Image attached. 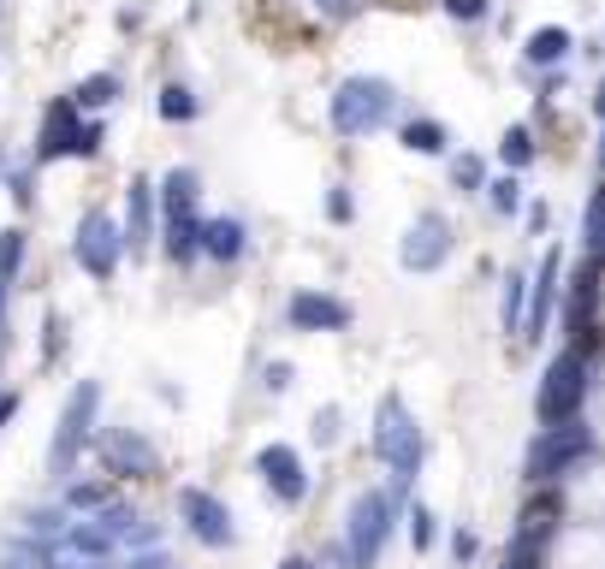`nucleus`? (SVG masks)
Returning <instances> with one entry per match:
<instances>
[{
  "instance_id": "32",
  "label": "nucleus",
  "mask_w": 605,
  "mask_h": 569,
  "mask_svg": "<svg viewBox=\"0 0 605 569\" xmlns=\"http://www.w3.org/2000/svg\"><path fill=\"white\" fill-rule=\"evenodd\" d=\"M7 569H48V551H42V546H19V551L7 558Z\"/></svg>"
},
{
  "instance_id": "10",
  "label": "nucleus",
  "mask_w": 605,
  "mask_h": 569,
  "mask_svg": "<svg viewBox=\"0 0 605 569\" xmlns=\"http://www.w3.org/2000/svg\"><path fill=\"white\" fill-rule=\"evenodd\" d=\"M179 510H184V522H190V534H196L202 546H232V540H238V534H232V510L220 505L214 492L184 487V492H179Z\"/></svg>"
},
{
  "instance_id": "36",
  "label": "nucleus",
  "mask_w": 605,
  "mask_h": 569,
  "mask_svg": "<svg viewBox=\"0 0 605 569\" xmlns=\"http://www.w3.org/2000/svg\"><path fill=\"white\" fill-rule=\"evenodd\" d=\"M60 344H65V321L48 315V356H60Z\"/></svg>"
},
{
  "instance_id": "30",
  "label": "nucleus",
  "mask_w": 605,
  "mask_h": 569,
  "mask_svg": "<svg viewBox=\"0 0 605 569\" xmlns=\"http://www.w3.org/2000/svg\"><path fill=\"white\" fill-rule=\"evenodd\" d=\"M516 202H523V184H516V179H498V184H493V209H498V214H511Z\"/></svg>"
},
{
  "instance_id": "13",
  "label": "nucleus",
  "mask_w": 605,
  "mask_h": 569,
  "mask_svg": "<svg viewBox=\"0 0 605 569\" xmlns=\"http://www.w3.org/2000/svg\"><path fill=\"white\" fill-rule=\"evenodd\" d=\"M78 131H83V119L72 108V95L54 101L42 119V136H37V161H60V154H78Z\"/></svg>"
},
{
  "instance_id": "28",
  "label": "nucleus",
  "mask_w": 605,
  "mask_h": 569,
  "mask_svg": "<svg viewBox=\"0 0 605 569\" xmlns=\"http://www.w3.org/2000/svg\"><path fill=\"white\" fill-rule=\"evenodd\" d=\"M523 273H511V280H505V326H516V321H523Z\"/></svg>"
},
{
  "instance_id": "41",
  "label": "nucleus",
  "mask_w": 605,
  "mask_h": 569,
  "mask_svg": "<svg viewBox=\"0 0 605 569\" xmlns=\"http://www.w3.org/2000/svg\"><path fill=\"white\" fill-rule=\"evenodd\" d=\"M0 315H7V280H0Z\"/></svg>"
},
{
  "instance_id": "33",
  "label": "nucleus",
  "mask_w": 605,
  "mask_h": 569,
  "mask_svg": "<svg viewBox=\"0 0 605 569\" xmlns=\"http://www.w3.org/2000/svg\"><path fill=\"white\" fill-rule=\"evenodd\" d=\"M452 172H457V184H463V190H475V184H481V154H457V166H452Z\"/></svg>"
},
{
  "instance_id": "1",
  "label": "nucleus",
  "mask_w": 605,
  "mask_h": 569,
  "mask_svg": "<svg viewBox=\"0 0 605 569\" xmlns=\"http://www.w3.org/2000/svg\"><path fill=\"white\" fill-rule=\"evenodd\" d=\"M397 108V90L386 78H344L333 90V131L339 136H369L392 119Z\"/></svg>"
},
{
  "instance_id": "40",
  "label": "nucleus",
  "mask_w": 605,
  "mask_h": 569,
  "mask_svg": "<svg viewBox=\"0 0 605 569\" xmlns=\"http://www.w3.org/2000/svg\"><path fill=\"white\" fill-rule=\"evenodd\" d=\"M321 7H326V12H344V7H351V0H321Z\"/></svg>"
},
{
  "instance_id": "22",
  "label": "nucleus",
  "mask_w": 605,
  "mask_h": 569,
  "mask_svg": "<svg viewBox=\"0 0 605 569\" xmlns=\"http://www.w3.org/2000/svg\"><path fill=\"white\" fill-rule=\"evenodd\" d=\"M161 119H172V125L196 119V95H190L184 83H167V90H161Z\"/></svg>"
},
{
  "instance_id": "35",
  "label": "nucleus",
  "mask_w": 605,
  "mask_h": 569,
  "mask_svg": "<svg viewBox=\"0 0 605 569\" xmlns=\"http://www.w3.org/2000/svg\"><path fill=\"white\" fill-rule=\"evenodd\" d=\"M12 416H19V392H12V386H0V427H7Z\"/></svg>"
},
{
  "instance_id": "29",
  "label": "nucleus",
  "mask_w": 605,
  "mask_h": 569,
  "mask_svg": "<svg viewBox=\"0 0 605 569\" xmlns=\"http://www.w3.org/2000/svg\"><path fill=\"white\" fill-rule=\"evenodd\" d=\"M445 12H452L457 24H475V19H487V0H440Z\"/></svg>"
},
{
  "instance_id": "26",
  "label": "nucleus",
  "mask_w": 605,
  "mask_h": 569,
  "mask_svg": "<svg viewBox=\"0 0 605 569\" xmlns=\"http://www.w3.org/2000/svg\"><path fill=\"white\" fill-rule=\"evenodd\" d=\"M410 540H416V551H427V546H434V510H410Z\"/></svg>"
},
{
  "instance_id": "34",
  "label": "nucleus",
  "mask_w": 605,
  "mask_h": 569,
  "mask_svg": "<svg viewBox=\"0 0 605 569\" xmlns=\"http://www.w3.org/2000/svg\"><path fill=\"white\" fill-rule=\"evenodd\" d=\"M291 386V362H268V392H285Z\"/></svg>"
},
{
  "instance_id": "9",
  "label": "nucleus",
  "mask_w": 605,
  "mask_h": 569,
  "mask_svg": "<svg viewBox=\"0 0 605 569\" xmlns=\"http://www.w3.org/2000/svg\"><path fill=\"white\" fill-rule=\"evenodd\" d=\"M255 475L268 480V492L280 498V505H303L309 498V469L291 445H262V451H255Z\"/></svg>"
},
{
  "instance_id": "23",
  "label": "nucleus",
  "mask_w": 605,
  "mask_h": 569,
  "mask_svg": "<svg viewBox=\"0 0 605 569\" xmlns=\"http://www.w3.org/2000/svg\"><path fill=\"white\" fill-rule=\"evenodd\" d=\"M19 262H24V232L12 226V232H0V280L12 285V273H19Z\"/></svg>"
},
{
  "instance_id": "14",
  "label": "nucleus",
  "mask_w": 605,
  "mask_h": 569,
  "mask_svg": "<svg viewBox=\"0 0 605 569\" xmlns=\"http://www.w3.org/2000/svg\"><path fill=\"white\" fill-rule=\"evenodd\" d=\"M101 451H108L113 475H149L154 469V451L137 434H108V439H101Z\"/></svg>"
},
{
  "instance_id": "5",
  "label": "nucleus",
  "mask_w": 605,
  "mask_h": 569,
  "mask_svg": "<svg viewBox=\"0 0 605 569\" xmlns=\"http://www.w3.org/2000/svg\"><path fill=\"white\" fill-rule=\"evenodd\" d=\"M95 409H101V386H95V379H83L72 398H65V409H60V434H54V451H48V469H54V475L72 469L78 451L90 445V434H95Z\"/></svg>"
},
{
  "instance_id": "39",
  "label": "nucleus",
  "mask_w": 605,
  "mask_h": 569,
  "mask_svg": "<svg viewBox=\"0 0 605 569\" xmlns=\"http://www.w3.org/2000/svg\"><path fill=\"white\" fill-rule=\"evenodd\" d=\"M280 569H315V563H309V558H285Z\"/></svg>"
},
{
  "instance_id": "19",
  "label": "nucleus",
  "mask_w": 605,
  "mask_h": 569,
  "mask_svg": "<svg viewBox=\"0 0 605 569\" xmlns=\"http://www.w3.org/2000/svg\"><path fill=\"white\" fill-rule=\"evenodd\" d=\"M523 54H528V65H558V60L569 54V30H558V24H541V30L528 37V48H523Z\"/></svg>"
},
{
  "instance_id": "24",
  "label": "nucleus",
  "mask_w": 605,
  "mask_h": 569,
  "mask_svg": "<svg viewBox=\"0 0 605 569\" xmlns=\"http://www.w3.org/2000/svg\"><path fill=\"white\" fill-rule=\"evenodd\" d=\"M582 232H587V250H605V184L594 190V202H587V220H582Z\"/></svg>"
},
{
  "instance_id": "16",
  "label": "nucleus",
  "mask_w": 605,
  "mask_h": 569,
  "mask_svg": "<svg viewBox=\"0 0 605 569\" xmlns=\"http://www.w3.org/2000/svg\"><path fill=\"white\" fill-rule=\"evenodd\" d=\"M202 255H214V262H238L244 255V220H202Z\"/></svg>"
},
{
  "instance_id": "37",
  "label": "nucleus",
  "mask_w": 605,
  "mask_h": 569,
  "mask_svg": "<svg viewBox=\"0 0 605 569\" xmlns=\"http://www.w3.org/2000/svg\"><path fill=\"white\" fill-rule=\"evenodd\" d=\"M101 498H108L101 487H72V505H101Z\"/></svg>"
},
{
  "instance_id": "7",
  "label": "nucleus",
  "mask_w": 605,
  "mask_h": 569,
  "mask_svg": "<svg viewBox=\"0 0 605 569\" xmlns=\"http://www.w3.org/2000/svg\"><path fill=\"white\" fill-rule=\"evenodd\" d=\"M587 445H594V434H587L582 421H558V427H546V434L534 439V451H528V480H558L569 463H582V457H587Z\"/></svg>"
},
{
  "instance_id": "25",
  "label": "nucleus",
  "mask_w": 605,
  "mask_h": 569,
  "mask_svg": "<svg viewBox=\"0 0 605 569\" xmlns=\"http://www.w3.org/2000/svg\"><path fill=\"white\" fill-rule=\"evenodd\" d=\"M108 546H113L108 528H72V551H90L95 558V551H108Z\"/></svg>"
},
{
  "instance_id": "11",
  "label": "nucleus",
  "mask_w": 605,
  "mask_h": 569,
  "mask_svg": "<svg viewBox=\"0 0 605 569\" xmlns=\"http://www.w3.org/2000/svg\"><path fill=\"white\" fill-rule=\"evenodd\" d=\"M404 267L410 273H427V267H440L445 255H452V226H445L440 214H422L416 226H410V237H404Z\"/></svg>"
},
{
  "instance_id": "42",
  "label": "nucleus",
  "mask_w": 605,
  "mask_h": 569,
  "mask_svg": "<svg viewBox=\"0 0 605 569\" xmlns=\"http://www.w3.org/2000/svg\"><path fill=\"white\" fill-rule=\"evenodd\" d=\"M599 161H605V143H599Z\"/></svg>"
},
{
  "instance_id": "8",
  "label": "nucleus",
  "mask_w": 605,
  "mask_h": 569,
  "mask_svg": "<svg viewBox=\"0 0 605 569\" xmlns=\"http://www.w3.org/2000/svg\"><path fill=\"white\" fill-rule=\"evenodd\" d=\"M386 528H392V498H386V492H362L356 505H351V528H344L351 563L369 569L374 551H380V540H386Z\"/></svg>"
},
{
  "instance_id": "20",
  "label": "nucleus",
  "mask_w": 605,
  "mask_h": 569,
  "mask_svg": "<svg viewBox=\"0 0 605 569\" xmlns=\"http://www.w3.org/2000/svg\"><path fill=\"white\" fill-rule=\"evenodd\" d=\"M113 95H119V78L113 72H95V78H83L78 90H72V108H113Z\"/></svg>"
},
{
  "instance_id": "38",
  "label": "nucleus",
  "mask_w": 605,
  "mask_h": 569,
  "mask_svg": "<svg viewBox=\"0 0 605 569\" xmlns=\"http://www.w3.org/2000/svg\"><path fill=\"white\" fill-rule=\"evenodd\" d=\"M131 569H172V563H167V558H161V551H154V558H137V563H131Z\"/></svg>"
},
{
  "instance_id": "31",
  "label": "nucleus",
  "mask_w": 605,
  "mask_h": 569,
  "mask_svg": "<svg viewBox=\"0 0 605 569\" xmlns=\"http://www.w3.org/2000/svg\"><path fill=\"white\" fill-rule=\"evenodd\" d=\"M339 439V409L326 404V409H315V445H333Z\"/></svg>"
},
{
  "instance_id": "3",
  "label": "nucleus",
  "mask_w": 605,
  "mask_h": 569,
  "mask_svg": "<svg viewBox=\"0 0 605 569\" xmlns=\"http://www.w3.org/2000/svg\"><path fill=\"white\" fill-rule=\"evenodd\" d=\"M374 451H380V463H386L397 480H410V475L422 469V434H416V421H410V409L397 404V398H380Z\"/></svg>"
},
{
  "instance_id": "4",
  "label": "nucleus",
  "mask_w": 605,
  "mask_h": 569,
  "mask_svg": "<svg viewBox=\"0 0 605 569\" xmlns=\"http://www.w3.org/2000/svg\"><path fill=\"white\" fill-rule=\"evenodd\" d=\"M582 398H587V356H582V350H564V356L546 368L534 409H541L546 427H558V421H576V416H582Z\"/></svg>"
},
{
  "instance_id": "27",
  "label": "nucleus",
  "mask_w": 605,
  "mask_h": 569,
  "mask_svg": "<svg viewBox=\"0 0 605 569\" xmlns=\"http://www.w3.org/2000/svg\"><path fill=\"white\" fill-rule=\"evenodd\" d=\"M356 214V202H351V190H326V220H333V226H344V220H351Z\"/></svg>"
},
{
  "instance_id": "2",
  "label": "nucleus",
  "mask_w": 605,
  "mask_h": 569,
  "mask_svg": "<svg viewBox=\"0 0 605 569\" xmlns=\"http://www.w3.org/2000/svg\"><path fill=\"white\" fill-rule=\"evenodd\" d=\"M161 209H167V255L172 262H190L202 255V220H196V172L172 166L161 179Z\"/></svg>"
},
{
  "instance_id": "15",
  "label": "nucleus",
  "mask_w": 605,
  "mask_h": 569,
  "mask_svg": "<svg viewBox=\"0 0 605 569\" xmlns=\"http://www.w3.org/2000/svg\"><path fill=\"white\" fill-rule=\"evenodd\" d=\"M558 250H552L546 255V262H541V285H534V308H528V315H523V333L528 338H541L546 333V315H552V297H558Z\"/></svg>"
},
{
  "instance_id": "21",
  "label": "nucleus",
  "mask_w": 605,
  "mask_h": 569,
  "mask_svg": "<svg viewBox=\"0 0 605 569\" xmlns=\"http://www.w3.org/2000/svg\"><path fill=\"white\" fill-rule=\"evenodd\" d=\"M498 154H505V166L516 172V166H528L534 161V131L528 125H511L505 131V143H498Z\"/></svg>"
},
{
  "instance_id": "6",
  "label": "nucleus",
  "mask_w": 605,
  "mask_h": 569,
  "mask_svg": "<svg viewBox=\"0 0 605 569\" xmlns=\"http://www.w3.org/2000/svg\"><path fill=\"white\" fill-rule=\"evenodd\" d=\"M72 255H78V267L90 273V280H113L119 255H125V232H119V220L113 214H83Z\"/></svg>"
},
{
  "instance_id": "18",
  "label": "nucleus",
  "mask_w": 605,
  "mask_h": 569,
  "mask_svg": "<svg viewBox=\"0 0 605 569\" xmlns=\"http://www.w3.org/2000/svg\"><path fill=\"white\" fill-rule=\"evenodd\" d=\"M404 149L410 154H445V149H452V131H445L440 119H410V125H404Z\"/></svg>"
},
{
  "instance_id": "12",
  "label": "nucleus",
  "mask_w": 605,
  "mask_h": 569,
  "mask_svg": "<svg viewBox=\"0 0 605 569\" xmlns=\"http://www.w3.org/2000/svg\"><path fill=\"white\" fill-rule=\"evenodd\" d=\"M285 315H291L298 333H339V326H351V308H344L339 297H326V291H298Z\"/></svg>"
},
{
  "instance_id": "17",
  "label": "nucleus",
  "mask_w": 605,
  "mask_h": 569,
  "mask_svg": "<svg viewBox=\"0 0 605 569\" xmlns=\"http://www.w3.org/2000/svg\"><path fill=\"white\" fill-rule=\"evenodd\" d=\"M149 232H154V184H149V179H137V184H131V220H125V244H131V250H143V244H149Z\"/></svg>"
}]
</instances>
